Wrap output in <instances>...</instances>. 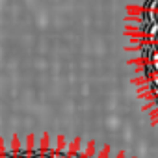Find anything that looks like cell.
<instances>
[{
	"label": "cell",
	"instance_id": "cell-3",
	"mask_svg": "<svg viewBox=\"0 0 158 158\" xmlns=\"http://www.w3.org/2000/svg\"><path fill=\"white\" fill-rule=\"evenodd\" d=\"M154 48H156V52H158V43H156V41H154Z\"/></svg>",
	"mask_w": 158,
	"mask_h": 158
},
{
	"label": "cell",
	"instance_id": "cell-1",
	"mask_svg": "<svg viewBox=\"0 0 158 158\" xmlns=\"http://www.w3.org/2000/svg\"><path fill=\"white\" fill-rule=\"evenodd\" d=\"M151 61H152V63H158V52H154V54H152V58H151Z\"/></svg>",
	"mask_w": 158,
	"mask_h": 158
},
{
	"label": "cell",
	"instance_id": "cell-2",
	"mask_svg": "<svg viewBox=\"0 0 158 158\" xmlns=\"http://www.w3.org/2000/svg\"><path fill=\"white\" fill-rule=\"evenodd\" d=\"M154 23L158 24V11H154Z\"/></svg>",
	"mask_w": 158,
	"mask_h": 158
},
{
	"label": "cell",
	"instance_id": "cell-4",
	"mask_svg": "<svg viewBox=\"0 0 158 158\" xmlns=\"http://www.w3.org/2000/svg\"><path fill=\"white\" fill-rule=\"evenodd\" d=\"M154 41H156V43H158V32H156V35H154Z\"/></svg>",
	"mask_w": 158,
	"mask_h": 158
}]
</instances>
